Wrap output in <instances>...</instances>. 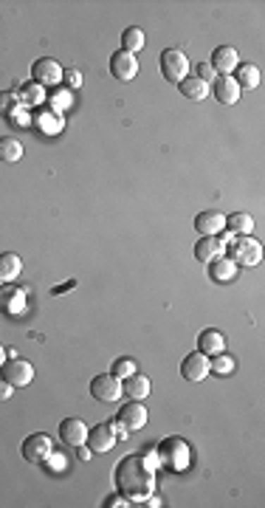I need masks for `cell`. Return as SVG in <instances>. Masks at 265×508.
<instances>
[{
	"instance_id": "cell-1",
	"label": "cell",
	"mask_w": 265,
	"mask_h": 508,
	"mask_svg": "<svg viewBox=\"0 0 265 508\" xmlns=\"http://www.w3.org/2000/svg\"><path fill=\"white\" fill-rule=\"evenodd\" d=\"M116 485L130 500H144L152 491V468L141 454H127L116 466Z\"/></svg>"
},
{
	"instance_id": "cell-2",
	"label": "cell",
	"mask_w": 265,
	"mask_h": 508,
	"mask_svg": "<svg viewBox=\"0 0 265 508\" xmlns=\"http://www.w3.org/2000/svg\"><path fill=\"white\" fill-rule=\"evenodd\" d=\"M158 454H161V463L166 468H172V471H183L189 466V457H192L189 443L180 440V437H164L158 443Z\"/></svg>"
},
{
	"instance_id": "cell-3",
	"label": "cell",
	"mask_w": 265,
	"mask_h": 508,
	"mask_svg": "<svg viewBox=\"0 0 265 508\" xmlns=\"http://www.w3.org/2000/svg\"><path fill=\"white\" fill-rule=\"evenodd\" d=\"M228 260L231 262H240V265H257L262 260V246L259 240H254L251 234H234V240L228 243Z\"/></svg>"
},
{
	"instance_id": "cell-4",
	"label": "cell",
	"mask_w": 265,
	"mask_h": 508,
	"mask_svg": "<svg viewBox=\"0 0 265 508\" xmlns=\"http://www.w3.org/2000/svg\"><path fill=\"white\" fill-rule=\"evenodd\" d=\"M158 65H161L164 79H169L175 85L189 76V56L183 51H178V48H164L161 56H158Z\"/></svg>"
},
{
	"instance_id": "cell-5",
	"label": "cell",
	"mask_w": 265,
	"mask_h": 508,
	"mask_svg": "<svg viewBox=\"0 0 265 508\" xmlns=\"http://www.w3.org/2000/svg\"><path fill=\"white\" fill-rule=\"evenodd\" d=\"M90 395H93L96 401H101V404L118 401V398L124 395L121 378H116L113 373H99V375H93V378H90Z\"/></svg>"
},
{
	"instance_id": "cell-6",
	"label": "cell",
	"mask_w": 265,
	"mask_h": 508,
	"mask_svg": "<svg viewBox=\"0 0 265 508\" xmlns=\"http://www.w3.org/2000/svg\"><path fill=\"white\" fill-rule=\"evenodd\" d=\"M20 452H23V457L28 463H48V457L54 454V443H51V437L45 432H34V435H28L23 440Z\"/></svg>"
},
{
	"instance_id": "cell-7",
	"label": "cell",
	"mask_w": 265,
	"mask_h": 508,
	"mask_svg": "<svg viewBox=\"0 0 265 508\" xmlns=\"http://www.w3.org/2000/svg\"><path fill=\"white\" fill-rule=\"evenodd\" d=\"M62 65L56 62V59H51V56H39L34 65H31V82H37V85H56L59 79H62Z\"/></svg>"
},
{
	"instance_id": "cell-8",
	"label": "cell",
	"mask_w": 265,
	"mask_h": 508,
	"mask_svg": "<svg viewBox=\"0 0 265 508\" xmlns=\"http://www.w3.org/2000/svg\"><path fill=\"white\" fill-rule=\"evenodd\" d=\"M0 375L3 381H8L11 387H25L34 381V367L25 361V358H11L0 367Z\"/></svg>"
},
{
	"instance_id": "cell-9",
	"label": "cell",
	"mask_w": 265,
	"mask_h": 508,
	"mask_svg": "<svg viewBox=\"0 0 265 508\" xmlns=\"http://www.w3.org/2000/svg\"><path fill=\"white\" fill-rule=\"evenodd\" d=\"M209 373H211V370H209V356H206V353L195 350V353L183 356V361H180V375H183L186 381H203Z\"/></svg>"
},
{
	"instance_id": "cell-10",
	"label": "cell",
	"mask_w": 265,
	"mask_h": 508,
	"mask_svg": "<svg viewBox=\"0 0 265 508\" xmlns=\"http://www.w3.org/2000/svg\"><path fill=\"white\" fill-rule=\"evenodd\" d=\"M110 73H113L116 79H121V82L135 79V73H138V59H135V54L116 51V54L110 56Z\"/></svg>"
},
{
	"instance_id": "cell-11",
	"label": "cell",
	"mask_w": 265,
	"mask_h": 508,
	"mask_svg": "<svg viewBox=\"0 0 265 508\" xmlns=\"http://www.w3.org/2000/svg\"><path fill=\"white\" fill-rule=\"evenodd\" d=\"M209 65H211V71H214V73H220V76H231V73H234V68L240 65V59H237V51H234L231 45H220V48H214V51H211Z\"/></svg>"
},
{
	"instance_id": "cell-12",
	"label": "cell",
	"mask_w": 265,
	"mask_h": 508,
	"mask_svg": "<svg viewBox=\"0 0 265 508\" xmlns=\"http://www.w3.org/2000/svg\"><path fill=\"white\" fill-rule=\"evenodd\" d=\"M118 423H121L127 432L144 429V423H147V409H144V404L130 398V404H124V406L118 409Z\"/></svg>"
},
{
	"instance_id": "cell-13",
	"label": "cell",
	"mask_w": 265,
	"mask_h": 508,
	"mask_svg": "<svg viewBox=\"0 0 265 508\" xmlns=\"http://www.w3.org/2000/svg\"><path fill=\"white\" fill-rule=\"evenodd\" d=\"M85 443L90 446V452H99V454H101V452H110V449L116 446L113 426H110V423H96V426H90Z\"/></svg>"
},
{
	"instance_id": "cell-14",
	"label": "cell",
	"mask_w": 265,
	"mask_h": 508,
	"mask_svg": "<svg viewBox=\"0 0 265 508\" xmlns=\"http://www.w3.org/2000/svg\"><path fill=\"white\" fill-rule=\"evenodd\" d=\"M195 229L200 231V237H217V234L226 229V214H223V212H214V209L200 212V214L195 217Z\"/></svg>"
},
{
	"instance_id": "cell-15",
	"label": "cell",
	"mask_w": 265,
	"mask_h": 508,
	"mask_svg": "<svg viewBox=\"0 0 265 508\" xmlns=\"http://www.w3.org/2000/svg\"><path fill=\"white\" fill-rule=\"evenodd\" d=\"M59 437L68 443V446H82L87 440V423L82 418H65L59 423Z\"/></svg>"
},
{
	"instance_id": "cell-16",
	"label": "cell",
	"mask_w": 265,
	"mask_h": 508,
	"mask_svg": "<svg viewBox=\"0 0 265 508\" xmlns=\"http://www.w3.org/2000/svg\"><path fill=\"white\" fill-rule=\"evenodd\" d=\"M211 90H214V99L220 104H234L240 99V85L234 82V76H217Z\"/></svg>"
},
{
	"instance_id": "cell-17",
	"label": "cell",
	"mask_w": 265,
	"mask_h": 508,
	"mask_svg": "<svg viewBox=\"0 0 265 508\" xmlns=\"http://www.w3.org/2000/svg\"><path fill=\"white\" fill-rule=\"evenodd\" d=\"M197 350L206 353V356H217V353L226 350V336L220 330H214V327H206L197 336Z\"/></svg>"
},
{
	"instance_id": "cell-18",
	"label": "cell",
	"mask_w": 265,
	"mask_h": 508,
	"mask_svg": "<svg viewBox=\"0 0 265 508\" xmlns=\"http://www.w3.org/2000/svg\"><path fill=\"white\" fill-rule=\"evenodd\" d=\"M149 378L144 375V373H132V375H127L124 381H121V389H124V395H130L132 401H144L147 395H149Z\"/></svg>"
},
{
	"instance_id": "cell-19",
	"label": "cell",
	"mask_w": 265,
	"mask_h": 508,
	"mask_svg": "<svg viewBox=\"0 0 265 508\" xmlns=\"http://www.w3.org/2000/svg\"><path fill=\"white\" fill-rule=\"evenodd\" d=\"M220 254H226V246H223V240H217V237H200V240L195 243V257H197L200 262H211V260H217Z\"/></svg>"
},
{
	"instance_id": "cell-20",
	"label": "cell",
	"mask_w": 265,
	"mask_h": 508,
	"mask_svg": "<svg viewBox=\"0 0 265 508\" xmlns=\"http://www.w3.org/2000/svg\"><path fill=\"white\" fill-rule=\"evenodd\" d=\"M23 305H25V294L20 288H14V285H3L0 288V310L17 313V310H23Z\"/></svg>"
},
{
	"instance_id": "cell-21",
	"label": "cell",
	"mask_w": 265,
	"mask_h": 508,
	"mask_svg": "<svg viewBox=\"0 0 265 508\" xmlns=\"http://www.w3.org/2000/svg\"><path fill=\"white\" fill-rule=\"evenodd\" d=\"M234 82L240 85V90L242 87H248V90H254L257 85H259V79H262V73H259V68L257 65H251V62H245V65H237L234 68Z\"/></svg>"
},
{
	"instance_id": "cell-22",
	"label": "cell",
	"mask_w": 265,
	"mask_h": 508,
	"mask_svg": "<svg viewBox=\"0 0 265 508\" xmlns=\"http://www.w3.org/2000/svg\"><path fill=\"white\" fill-rule=\"evenodd\" d=\"M178 85H180V93H183L186 99H192V102H203V99L209 96V85H206L203 79H197V76H186V79H180Z\"/></svg>"
},
{
	"instance_id": "cell-23",
	"label": "cell",
	"mask_w": 265,
	"mask_h": 508,
	"mask_svg": "<svg viewBox=\"0 0 265 508\" xmlns=\"http://www.w3.org/2000/svg\"><path fill=\"white\" fill-rule=\"evenodd\" d=\"M20 271H23V260H20L14 251H3V254H0V279H3V282H11V279L20 277Z\"/></svg>"
},
{
	"instance_id": "cell-24",
	"label": "cell",
	"mask_w": 265,
	"mask_h": 508,
	"mask_svg": "<svg viewBox=\"0 0 265 508\" xmlns=\"http://www.w3.org/2000/svg\"><path fill=\"white\" fill-rule=\"evenodd\" d=\"M226 229L231 231V234H251L254 231V217L248 214V212H231L228 217H226Z\"/></svg>"
},
{
	"instance_id": "cell-25",
	"label": "cell",
	"mask_w": 265,
	"mask_h": 508,
	"mask_svg": "<svg viewBox=\"0 0 265 508\" xmlns=\"http://www.w3.org/2000/svg\"><path fill=\"white\" fill-rule=\"evenodd\" d=\"M209 274H211V279H217V282H228V279H234V274H237V262H231L228 257H217V260L209 262Z\"/></svg>"
},
{
	"instance_id": "cell-26",
	"label": "cell",
	"mask_w": 265,
	"mask_h": 508,
	"mask_svg": "<svg viewBox=\"0 0 265 508\" xmlns=\"http://www.w3.org/2000/svg\"><path fill=\"white\" fill-rule=\"evenodd\" d=\"M144 42H147V40H144V31H141V28L130 25V28L121 31V51H127V54L135 51V54H138V51L144 48Z\"/></svg>"
},
{
	"instance_id": "cell-27",
	"label": "cell",
	"mask_w": 265,
	"mask_h": 508,
	"mask_svg": "<svg viewBox=\"0 0 265 508\" xmlns=\"http://www.w3.org/2000/svg\"><path fill=\"white\" fill-rule=\"evenodd\" d=\"M20 158H23V144L17 138H11V135L0 138V161L3 164H17Z\"/></svg>"
},
{
	"instance_id": "cell-28",
	"label": "cell",
	"mask_w": 265,
	"mask_h": 508,
	"mask_svg": "<svg viewBox=\"0 0 265 508\" xmlns=\"http://www.w3.org/2000/svg\"><path fill=\"white\" fill-rule=\"evenodd\" d=\"M39 102H45V87L37 82H25L20 90V104L25 107V104H39Z\"/></svg>"
},
{
	"instance_id": "cell-29",
	"label": "cell",
	"mask_w": 265,
	"mask_h": 508,
	"mask_svg": "<svg viewBox=\"0 0 265 508\" xmlns=\"http://www.w3.org/2000/svg\"><path fill=\"white\" fill-rule=\"evenodd\" d=\"M209 370L217 373V375H228V373H234V358L226 356V353H217V358L209 361Z\"/></svg>"
},
{
	"instance_id": "cell-30",
	"label": "cell",
	"mask_w": 265,
	"mask_h": 508,
	"mask_svg": "<svg viewBox=\"0 0 265 508\" xmlns=\"http://www.w3.org/2000/svg\"><path fill=\"white\" fill-rule=\"evenodd\" d=\"M17 107H23V104H20V96L11 93V90H3V93H0V116H11Z\"/></svg>"
},
{
	"instance_id": "cell-31",
	"label": "cell",
	"mask_w": 265,
	"mask_h": 508,
	"mask_svg": "<svg viewBox=\"0 0 265 508\" xmlns=\"http://www.w3.org/2000/svg\"><path fill=\"white\" fill-rule=\"evenodd\" d=\"M135 367H138V364H135L132 358H116L110 373H113L116 378H127V375H132V373H135Z\"/></svg>"
},
{
	"instance_id": "cell-32",
	"label": "cell",
	"mask_w": 265,
	"mask_h": 508,
	"mask_svg": "<svg viewBox=\"0 0 265 508\" xmlns=\"http://www.w3.org/2000/svg\"><path fill=\"white\" fill-rule=\"evenodd\" d=\"M70 102H73V96H70V90H68V87H56V90L51 93V107H54L56 113H59L62 107H68Z\"/></svg>"
},
{
	"instance_id": "cell-33",
	"label": "cell",
	"mask_w": 265,
	"mask_h": 508,
	"mask_svg": "<svg viewBox=\"0 0 265 508\" xmlns=\"http://www.w3.org/2000/svg\"><path fill=\"white\" fill-rule=\"evenodd\" d=\"M39 127H42V130H48V133H59V127H62L59 113H56V110L42 113V116H39Z\"/></svg>"
},
{
	"instance_id": "cell-34",
	"label": "cell",
	"mask_w": 265,
	"mask_h": 508,
	"mask_svg": "<svg viewBox=\"0 0 265 508\" xmlns=\"http://www.w3.org/2000/svg\"><path fill=\"white\" fill-rule=\"evenodd\" d=\"M8 121L14 124V127H23V124H28V116H25V107H17L11 116H8Z\"/></svg>"
},
{
	"instance_id": "cell-35",
	"label": "cell",
	"mask_w": 265,
	"mask_h": 508,
	"mask_svg": "<svg viewBox=\"0 0 265 508\" xmlns=\"http://www.w3.org/2000/svg\"><path fill=\"white\" fill-rule=\"evenodd\" d=\"M197 79H203L206 85H209V79H214V71H211L209 62H200V65H197Z\"/></svg>"
},
{
	"instance_id": "cell-36",
	"label": "cell",
	"mask_w": 265,
	"mask_h": 508,
	"mask_svg": "<svg viewBox=\"0 0 265 508\" xmlns=\"http://www.w3.org/2000/svg\"><path fill=\"white\" fill-rule=\"evenodd\" d=\"M62 76H65V79H68L73 87H79V85H82V73H79L76 68H70V71H68V73H62Z\"/></svg>"
},
{
	"instance_id": "cell-37",
	"label": "cell",
	"mask_w": 265,
	"mask_h": 508,
	"mask_svg": "<svg viewBox=\"0 0 265 508\" xmlns=\"http://www.w3.org/2000/svg\"><path fill=\"white\" fill-rule=\"evenodd\" d=\"M11 392H14V387H11L8 381H0V401H8Z\"/></svg>"
},
{
	"instance_id": "cell-38",
	"label": "cell",
	"mask_w": 265,
	"mask_h": 508,
	"mask_svg": "<svg viewBox=\"0 0 265 508\" xmlns=\"http://www.w3.org/2000/svg\"><path fill=\"white\" fill-rule=\"evenodd\" d=\"M76 449H79V460H90V446L82 443V446H76Z\"/></svg>"
},
{
	"instance_id": "cell-39",
	"label": "cell",
	"mask_w": 265,
	"mask_h": 508,
	"mask_svg": "<svg viewBox=\"0 0 265 508\" xmlns=\"http://www.w3.org/2000/svg\"><path fill=\"white\" fill-rule=\"evenodd\" d=\"M6 364V350H3V344H0V367Z\"/></svg>"
}]
</instances>
